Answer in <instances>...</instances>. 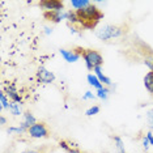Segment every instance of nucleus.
Masks as SVG:
<instances>
[{
	"label": "nucleus",
	"mask_w": 153,
	"mask_h": 153,
	"mask_svg": "<svg viewBox=\"0 0 153 153\" xmlns=\"http://www.w3.org/2000/svg\"><path fill=\"white\" fill-rule=\"evenodd\" d=\"M79 16L80 24H81L84 27H88V29H92L97 25V22H100L101 19H103V13L100 11L96 7V4H90L89 7L81 9V11L76 12Z\"/></svg>",
	"instance_id": "nucleus-1"
},
{
	"label": "nucleus",
	"mask_w": 153,
	"mask_h": 153,
	"mask_svg": "<svg viewBox=\"0 0 153 153\" xmlns=\"http://www.w3.org/2000/svg\"><path fill=\"white\" fill-rule=\"evenodd\" d=\"M124 34V29L118 25H111V24H105L96 29V37L101 41H110L120 38Z\"/></svg>",
	"instance_id": "nucleus-2"
},
{
	"label": "nucleus",
	"mask_w": 153,
	"mask_h": 153,
	"mask_svg": "<svg viewBox=\"0 0 153 153\" xmlns=\"http://www.w3.org/2000/svg\"><path fill=\"white\" fill-rule=\"evenodd\" d=\"M81 58L85 62V65L88 71H93L96 67L103 64V58L97 50L93 48H82L81 50Z\"/></svg>",
	"instance_id": "nucleus-3"
},
{
	"label": "nucleus",
	"mask_w": 153,
	"mask_h": 153,
	"mask_svg": "<svg viewBox=\"0 0 153 153\" xmlns=\"http://www.w3.org/2000/svg\"><path fill=\"white\" fill-rule=\"evenodd\" d=\"M32 139H46L48 137V128L43 122H37L36 124H33L32 127L26 132Z\"/></svg>",
	"instance_id": "nucleus-4"
},
{
	"label": "nucleus",
	"mask_w": 153,
	"mask_h": 153,
	"mask_svg": "<svg viewBox=\"0 0 153 153\" xmlns=\"http://www.w3.org/2000/svg\"><path fill=\"white\" fill-rule=\"evenodd\" d=\"M37 80L41 84H53L55 81V75L46 67H39L37 71Z\"/></svg>",
	"instance_id": "nucleus-5"
},
{
	"label": "nucleus",
	"mask_w": 153,
	"mask_h": 153,
	"mask_svg": "<svg viewBox=\"0 0 153 153\" xmlns=\"http://www.w3.org/2000/svg\"><path fill=\"white\" fill-rule=\"evenodd\" d=\"M45 19H47L48 21L59 24L62 21H67V17H68V11H55V12H45Z\"/></svg>",
	"instance_id": "nucleus-6"
},
{
	"label": "nucleus",
	"mask_w": 153,
	"mask_h": 153,
	"mask_svg": "<svg viewBox=\"0 0 153 153\" xmlns=\"http://www.w3.org/2000/svg\"><path fill=\"white\" fill-rule=\"evenodd\" d=\"M59 54L62 55V58L64 59L67 63H76L80 58H81V54L79 53L77 48L75 50H67V48H60L59 50Z\"/></svg>",
	"instance_id": "nucleus-7"
},
{
	"label": "nucleus",
	"mask_w": 153,
	"mask_h": 153,
	"mask_svg": "<svg viewBox=\"0 0 153 153\" xmlns=\"http://www.w3.org/2000/svg\"><path fill=\"white\" fill-rule=\"evenodd\" d=\"M39 5L41 8L45 9V12H55L64 9V4L59 0H46V1H41Z\"/></svg>",
	"instance_id": "nucleus-8"
},
{
	"label": "nucleus",
	"mask_w": 153,
	"mask_h": 153,
	"mask_svg": "<svg viewBox=\"0 0 153 153\" xmlns=\"http://www.w3.org/2000/svg\"><path fill=\"white\" fill-rule=\"evenodd\" d=\"M3 92L8 96V98L11 101H13V102H17V103H21V105H22V97L19 93V90H17L15 84H7Z\"/></svg>",
	"instance_id": "nucleus-9"
},
{
	"label": "nucleus",
	"mask_w": 153,
	"mask_h": 153,
	"mask_svg": "<svg viewBox=\"0 0 153 153\" xmlns=\"http://www.w3.org/2000/svg\"><path fill=\"white\" fill-rule=\"evenodd\" d=\"M36 123H37L36 117H34L30 111H25L24 115H22V120H21V123H20V126H21L22 128H25V130L27 131L30 127L33 126V124H36Z\"/></svg>",
	"instance_id": "nucleus-10"
},
{
	"label": "nucleus",
	"mask_w": 153,
	"mask_h": 153,
	"mask_svg": "<svg viewBox=\"0 0 153 153\" xmlns=\"http://www.w3.org/2000/svg\"><path fill=\"white\" fill-rule=\"evenodd\" d=\"M93 74H94L97 77H98V80L101 82H102L105 86H107V88H110V86H113V81H111L110 77H107V76L103 74L102 71V65H98V67H96L94 69H93Z\"/></svg>",
	"instance_id": "nucleus-11"
},
{
	"label": "nucleus",
	"mask_w": 153,
	"mask_h": 153,
	"mask_svg": "<svg viewBox=\"0 0 153 153\" xmlns=\"http://www.w3.org/2000/svg\"><path fill=\"white\" fill-rule=\"evenodd\" d=\"M86 81H88V84L92 86V88H94L96 90H100V89H102L103 85L102 82L98 80V77H97V76L94 75V74H92V72H90V74H88V76H86Z\"/></svg>",
	"instance_id": "nucleus-12"
},
{
	"label": "nucleus",
	"mask_w": 153,
	"mask_h": 153,
	"mask_svg": "<svg viewBox=\"0 0 153 153\" xmlns=\"http://www.w3.org/2000/svg\"><path fill=\"white\" fill-rule=\"evenodd\" d=\"M69 4H71L75 12H77V11H81V9L86 8V7H89L92 4V1H89V0H71Z\"/></svg>",
	"instance_id": "nucleus-13"
},
{
	"label": "nucleus",
	"mask_w": 153,
	"mask_h": 153,
	"mask_svg": "<svg viewBox=\"0 0 153 153\" xmlns=\"http://www.w3.org/2000/svg\"><path fill=\"white\" fill-rule=\"evenodd\" d=\"M8 111L12 114L13 117H20V115H24L21 103L13 102V101H11V103H9V106H8Z\"/></svg>",
	"instance_id": "nucleus-14"
},
{
	"label": "nucleus",
	"mask_w": 153,
	"mask_h": 153,
	"mask_svg": "<svg viewBox=\"0 0 153 153\" xmlns=\"http://www.w3.org/2000/svg\"><path fill=\"white\" fill-rule=\"evenodd\" d=\"M143 81H144V86H145V89L148 90V93L153 94V72L152 71L147 72L144 79H143Z\"/></svg>",
	"instance_id": "nucleus-15"
},
{
	"label": "nucleus",
	"mask_w": 153,
	"mask_h": 153,
	"mask_svg": "<svg viewBox=\"0 0 153 153\" xmlns=\"http://www.w3.org/2000/svg\"><path fill=\"white\" fill-rule=\"evenodd\" d=\"M110 92H111L110 88H107V86H103L102 89L97 90L96 96H97V98H100V100H102V101H106L107 98H109V96H110Z\"/></svg>",
	"instance_id": "nucleus-16"
},
{
	"label": "nucleus",
	"mask_w": 153,
	"mask_h": 153,
	"mask_svg": "<svg viewBox=\"0 0 153 153\" xmlns=\"http://www.w3.org/2000/svg\"><path fill=\"white\" fill-rule=\"evenodd\" d=\"M113 140H114V144H115V148H117L118 153H126V148H124V141L122 140L120 136H114Z\"/></svg>",
	"instance_id": "nucleus-17"
},
{
	"label": "nucleus",
	"mask_w": 153,
	"mask_h": 153,
	"mask_svg": "<svg viewBox=\"0 0 153 153\" xmlns=\"http://www.w3.org/2000/svg\"><path fill=\"white\" fill-rule=\"evenodd\" d=\"M7 132H8L9 135H22L27 131L25 128H22L21 126H11V127L7 128Z\"/></svg>",
	"instance_id": "nucleus-18"
},
{
	"label": "nucleus",
	"mask_w": 153,
	"mask_h": 153,
	"mask_svg": "<svg viewBox=\"0 0 153 153\" xmlns=\"http://www.w3.org/2000/svg\"><path fill=\"white\" fill-rule=\"evenodd\" d=\"M9 103H11V100L8 98V96L4 92H1L0 93V107H1V110H8Z\"/></svg>",
	"instance_id": "nucleus-19"
},
{
	"label": "nucleus",
	"mask_w": 153,
	"mask_h": 153,
	"mask_svg": "<svg viewBox=\"0 0 153 153\" xmlns=\"http://www.w3.org/2000/svg\"><path fill=\"white\" fill-rule=\"evenodd\" d=\"M67 21L69 24H80V20H79V16L77 13H76L75 11H68V17H67Z\"/></svg>",
	"instance_id": "nucleus-20"
},
{
	"label": "nucleus",
	"mask_w": 153,
	"mask_h": 153,
	"mask_svg": "<svg viewBox=\"0 0 153 153\" xmlns=\"http://www.w3.org/2000/svg\"><path fill=\"white\" fill-rule=\"evenodd\" d=\"M100 106L98 105H93V106H90L89 109H86V111H85V115L86 117H94V115H97V114L100 113Z\"/></svg>",
	"instance_id": "nucleus-21"
},
{
	"label": "nucleus",
	"mask_w": 153,
	"mask_h": 153,
	"mask_svg": "<svg viewBox=\"0 0 153 153\" xmlns=\"http://www.w3.org/2000/svg\"><path fill=\"white\" fill-rule=\"evenodd\" d=\"M96 98H97V96L93 92H90V90H86L84 94H82V100H84V101H93Z\"/></svg>",
	"instance_id": "nucleus-22"
},
{
	"label": "nucleus",
	"mask_w": 153,
	"mask_h": 153,
	"mask_svg": "<svg viewBox=\"0 0 153 153\" xmlns=\"http://www.w3.org/2000/svg\"><path fill=\"white\" fill-rule=\"evenodd\" d=\"M147 123H148V127L153 130V107L147 113Z\"/></svg>",
	"instance_id": "nucleus-23"
},
{
	"label": "nucleus",
	"mask_w": 153,
	"mask_h": 153,
	"mask_svg": "<svg viewBox=\"0 0 153 153\" xmlns=\"http://www.w3.org/2000/svg\"><path fill=\"white\" fill-rule=\"evenodd\" d=\"M144 64L149 68V71L153 72V58H145L144 59Z\"/></svg>",
	"instance_id": "nucleus-24"
},
{
	"label": "nucleus",
	"mask_w": 153,
	"mask_h": 153,
	"mask_svg": "<svg viewBox=\"0 0 153 153\" xmlns=\"http://www.w3.org/2000/svg\"><path fill=\"white\" fill-rule=\"evenodd\" d=\"M141 143H143V148H144L145 151H148V149H149V147H151V144H149L148 139L144 136V137H143V140H141Z\"/></svg>",
	"instance_id": "nucleus-25"
},
{
	"label": "nucleus",
	"mask_w": 153,
	"mask_h": 153,
	"mask_svg": "<svg viewBox=\"0 0 153 153\" xmlns=\"http://www.w3.org/2000/svg\"><path fill=\"white\" fill-rule=\"evenodd\" d=\"M145 137L148 139L149 144L153 145V132H152V131H148V132H147V135H145Z\"/></svg>",
	"instance_id": "nucleus-26"
},
{
	"label": "nucleus",
	"mask_w": 153,
	"mask_h": 153,
	"mask_svg": "<svg viewBox=\"0 0 153 153\" xmlns=\"http://www.w3.org/2000/svg\"><path fill=\"white\" fill-rule=\"evenodd\" d=\"M45 34H46V36L53 34V29H51V27H48V26H45Z\"/></svg>",
	"instance_id": "nucleus-27"
},
{
	"label": "nucleus",
	"mask_w": 153,
	"mask_h": 153,
	"mask_svg": "<svg viewBox=\"0 0 153 153\" xmlns=\"http://www.w3.org/2000/svg\"><path fill=\"white\" fill-rule=\"evenodd\" d=\"M0 124H1V126H5V124H7V118L4 115L0 117Z\"/></svg>",
	"instance_id": "nucleus-28"
},
{
	"label": "nucleus",
	"mask_w": 153,
	"mask_h": 153,
	"mask_svg": "<svg viewBox=\"0 0 153 153\" xmlns=\"http://www.w3.org/2000/svg\"><path fill=\"white\" fill-rule=\"evenodd\" d=\"M20 153H42V152L36 151V149H27V151H24V152H20Z\"/></svg>",
	"instance_id": "nucleus-29"
},
{
	"label": "nucleus",
	"mask_w": 153,
	"mask_h": 153,
	"mask_svg": "<svg viewBox=\"0 0 153 153\" xmlns=\"http://www.w3.org/2000/svg\"><path fill=\"white\" fill-rule=\"evenodd\" d=\"M69 153H81L80 151H77V149H74V148H71V151H69Z\"/></svg>",
	"instance_id": "nucleus-30"
}]
</instances>
